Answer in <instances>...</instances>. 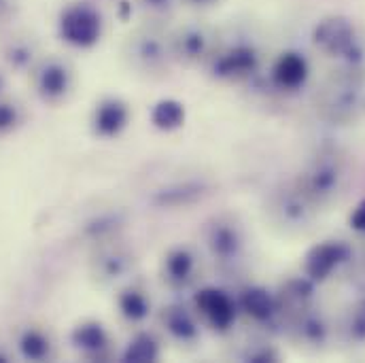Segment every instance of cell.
<instances>
[{
    "mask_svg": "<svg viewBox=\"0 0 365 363\" xmlns=\"http://www.w3.org/2000/svg\"><path fill=\"white\" fill-rule=\"evenodd\" d=\"M62 36L77 45V47H90L100 36V17L96 11L88 6H71L62 15Z\"/></svg>",
    "mask_w": 365,
    "mask_h": 363,
    "instance_id": "obj_1",
    "label": "cell"
},
{
    "mask_svg": "<svg viewBox=\"0 0 365 363\" xmlns=\"http://www.w3.org/2000/svg\"><path fill=\"white\" fill-rule=\"evenodd\" d=\"M197 308L204 312V317L219 329L230 327V323L234 321V304L230 302V297L221 291L215 289H206L197 295Z\"/></svg>",
    "mask_w": 365,
    "mask_h": 363,
    "instance_id": "obj_2",
    "label": "cell"
},
{
    "mask_svg": "<svg viewBox=\"0 0 365 363\" xmlns=\"http://www.w3.org/2000/svg\"><path fill=\"white\" fill-rule=\"evenodd\" d=\"M125 119H128V113H125V108L119 102H106V104H102L98 108L96 128H98L100 134L113 136V134H117L125 126Z\"/></svg>",
    "mask_w": 365,
    "mask_h": 363,
    "instance_id": "obj_3",
    "label": "cell"
},
{
    "mask_svg": "<svg viewBox=\"0 0 365 363\" xmlns=\"http://www.w3.org/2000/svg\"><path fill=\"white\" fill-rule=\"evenodd\" d=\"M276 81L280 86H287V88H295L304 81L306 77V64L299 56L295 53H289V56H282L280 62L276 64Z\"/></svg>",
    "mask_w": 365,
    "mask_h": 363,
    "instance_id": "obj_4",
    "label": "cell"
},
{
    "mask_svg": "<svg viewBox=\"0 0 365 363\" xmlns=\"http://www.w3.org/2000/svg\"><path fill=\"white\" fill-rule=\"evenodd\" d=\"M182 117H185V113H182L181 104H179V102H170V100L160 102V104L155 106V111H153V121H155V126L162 128V130L179 128L182 123Z\"/></svg>",
    "mask_w": 365,
    "mask_h": 363,
    "instance_id": "obj_5",
    "label": "cell"
},
{
    "mask_svg": "<svg viewBox=\"0 0 365 363\" xmlns=\"http://www.w3.org/2000/svg\"><path fill=\"white\" fill-rule=\"evenodd\" d=\"M121 310L130 319H143L147 315V300L138 291H130L121 297Z\"/></svg>",
    "mask_w": 365,
    "mask_h": 363,
    "instance_id": "obj_6",
    "label": "cell"
},
{
    "mask_svg": "<svg viewBox=\"0 0 365 363\" xmlns=\"http://www.w3.org/2000/svg\"><path fill=\"white\" fill-rule=\"evenodd\" d=\"M45 93L49 96H58L66 90V71L58 68V66H49L45 73H43V81H41Z\"/></svg>",
    "mask_w": 365,
    "mask_h": 363,
    "instance_id": "obj_7",
    "label": "cell"
},
{
    "mask_svg": "<svg viewBox=\"0 0 365 363\" xmlns=\"http://www.w3.org/2000/svg\"><path fill=\"white\" fill-rule=\"evenodd\" d=\"M21 351L30 359H41L47 353V340L41 334H36V332H28L21 338Z\"/></svg>",
    "mask_w": 365,
    "mask_h": 363,
    "instance_id": "obj_8",
    "label": "cell"
},
{
    "mask_svg": "<svg viewBox=\"0 0 365 363\" xmlns=\"http://www.w3.org/2000/svg\"><path fill=\"white\" fill-rule=\"evenodd\" d=\"M75 340L86 349H100L104 344V332L100 329V325H83L77 329Z\"/></svg>",
    "mask_w": 365,
    "mask_h": 363,
    "instance_id": "obj_9",
    "label": "cell"
},
{
    "mask_svg": "<svg viewBox=\"0 0 365 363\" xmlns=\"http://www.w3.org/2000/svg\"><path fill=\"white\" fill-rule=\"evenodd\" d=\"M245 306L251 315H255L259 319L270 315V300L264 291H249L245 297Z\"/></svg>",
    "mask_w": 365,
    "mask_h": 363,
    "instance_id": "obj_10",
    "label": "cell"
},
{
    "mask_svg": "<svg viewBox=\"0 0 365 363\" xmlns=\"http://www.w3.org/2000/svg\"><path fill=\"white\" fill-rule=\"evenodd\" d=\"M155 355H158L155 344H153V340L147 338V336L138 338V340L130 347V351H128V359H132V362H147V359H153Z\"/></svg>",
    "mask_w": 365,
    "mask_h": 363,
    "instance_id": "obj_11",
    "label": "cell"
},
{
    "mask_svg": "<svg viewBox=\"0 0 365 363\" xmlns=\"http://www.w3.org/2000/svg\"><path fill=\"white\" fill-rule=\"evenodd\" d=\"M168 272L173 278H185L191 272V257L185 251H177L168 257Z\"/></svg>",
    "mask_w": 365,
    "mask_h": 363,
    "instance_id": "obj_12",
    "label": "cell"
},
{
    "mask_svg": "<svg viewBox=\"0 0 365 363\" xmlns=\"http://www.w3.org/2000/svg\"><path fill=\"white\" fill-rule=\"evenodd\" d=\"M334 260H336V255L329 249H321V251H317V257L312 260V268L310 270H312L314 276H323L334 266Z\"/></svg>",
    "mask_w": 365,
    "mask_h": 363,
    "instance_id": "obj_13",
    "label": "cell"
},
{
    "mask_svg": "<svg viewBox=\"0 0 365 363\" xmlns=\"http://www.w3.org/2000/svg\"><path fill=\"white\" fill-rule=\"evenodd\" d=\"M170 329L177 332L181 338H185V336L193 334V323H191L185 315H177L175 319H170Z\"/></svg>",
    "mask_w": 365,
    "mask_h": 363,
    "instance_id": "obj_14",
    "label": "cell"
},
{
    "mask_svg": "<svg viewBox=\"0 0 365 363\" xmlns=\"http://www.w3.org/2000/svg\"><path fill=\"white\" fill-rule=\"evenodd\" d=\"M13 121H15V113H13V108H11V106L0 104V128L11 126Z\"/></svg>",
    "mask_w": 365,
    "mask_h": 363,
    "instance_id": "obj_15",
    "label": "cell"
},
{
    "mask_svg": "<svg viewBox=\"0 0 365 363\" xmlns=\"http://www.w3.org/2000/svg\"><path fill=\"white\" fill-rule=\"evenodd\" d=\"M353 225H355L357 230H365V204L364 206H359L357 213L353 215Z\"/></svg>",
    "mask_w": 365,
    "mask_h": 363,
    "instance_id": "obj_16",
    "label": "cell"
}]
</instances>
